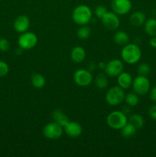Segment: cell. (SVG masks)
<instances>
[{"label": "cell", "mask_w": 156, "mask_h": 157, "mask_svg": "<svg viewBox=\"0 0 156 157\" xmlns=\"http://www.w3.org/2000/svg\"><path fill=\"white\" fill-rule=\"evenodd\" d=\"M125 94L122 87L113 86L110 87L106 94V101L111 106H117L120 104L125 99Z\"/></svg>", "instance_id": "cell-4"}, {"label": "cell", "mask_w": 156, "mask_h": 157, "mask_svg": "<svg viewBox=\"0 0 156 157\" xmlns=\"http://www.w3.org/2000/svg\"><path fill=\"white\" fill-rule=\"evenodd\" d=\"M106 65V63H104V62H99V64H98L97 67H99V69H101V70H102V69H103V70H105Z\"/></svg>", "instance_id": "cell-33"}, {"label": "cell", "mask_w": 156, "mask_h": 157, "mask_svg": "<svg viewBox=\"0 0 156 157\" xmlns=\"http://www.w3.org/2000/svg\"><path fill=\"white\" fill-rule=\"evenodd\" d=\"M144 25L145 32L149 36H156V18H151L146 20Z\"/></svg>", "instance_id": "cell-20"}, {"label": "cell", "mask_w": 156, "mask_h": 157, "mask_svg": "<svg viewBox=\"0 0 156 157\" xmlns=\"http://www.w3.org/2000/svg\"><path fill=\"white\" fill-rule=\"evenodd\" d=\"M132 9L130 0H113L112 9L118 15H123L128 13Z\"/></svg>", "instance_id": "cell-11"}, {"label": "cell", "mask_w": 156, "mask_h": 157, "mask_svg": "<svg viewBox=\"0 0 156 157\" xmlns=\"http://www.w3.org/2000/svg\"><path fill=\"white\" fill-rule=\"evenodd\" d=\"M124 101L129 107H136V105H138L139 102V95L135 93V92L128 93L125 94Z\"/></svg>", "instance_id": "cell-24"}, {"label": "cell", "mask_w": 156, "mask_h": 157, "mask_svg": "<svg viewBox=\"0 0 156 157\" xmlns=\"http://www.w3.org/2000/svg\"><path fill=\"white\" fill-rule=\"evenodd\" d=\"M149 98L153 102L156 103V85L154 86L150 90V94H149Z\"/></svg>", "instance_id": "cell-31"}, {"label": "cell", "mask_w": 156, "mask_h": 157, "mask_svg": "<svg viewBox=\"0 0 156 157\" xmlns=\"http://www.w3.org/2000/svg\"><path fill=\"white\" fill-rule=\"evenodd\" d=\"M75 84L80 87H87L93 81V75L89 70L78 69L73 74Z\"/></svg>", "instance_id": "cell-8"}, {"label": "cell", "mask_w": 156, "mask_h": 157, "mask_svg": "<svg viewBox=\"0 0 156 157\" xmlns=\"http://www.w3.org/2000/svg\"><path fill=\"white\" fill-rule=\"evenodd\" d=\"M93 18V12L89 6L86 5H80L76 6L72 13V18L76 24L85 25L90 22Z\"/></svg>", "instance_id": "cell-2"}, {"label": "cell", "mask_w": 156, "mask_h": 157, "mask_svg": "<svg viewBox=\"0 0 156 157\" xmlns=\"http://www.w3.org/2000/svg\"><path fill=\"white\" fill-rule=\"evenodd\" d=\"M101 21L106 29L112 31L117 29L120 25L119 16L114 12H107L101 18Z\"/></svg>", "instance_id": "cell-10"}, {"label": "cell", "mask_w": 156, "mask_h": 157, "mask_svg": "<svg viewBox=\"0 0 156 157\" xmlns=\"http://www.w3.org/2000/svg\"><path fill=\"white\" fill-rule=\"evenodd\" d=\"M132 87L135 93L139 96H142L150 90V81L146 76L139 75L133 79Z\"/></svg>", "instance_id": "cell-7"}, {"label": "cell", "mask_w": 156, "mask_h": 157, "mask_svg": "<svg viewBox=\"0 0 156 157\" xmlns=\"http://www.w3.org/2000/svg\"><path fill=\"white\" fill-rule=\"evenodd\" d=\"M91 34V30L90 28L88 27L85 25H81V27L76 32V35L77 37L81 40H86L90 36Z\"/></svg>", "instance_id": "cell-25"}, {"label": "cell", "mask_w": 156, "mask_h": 157, "mask_svg": "<svg viewBox=\"0 0 156 157\" xmlns=\"http://www.w3.org/2000/svg\"><path fill=\"white\" fill-rule=\"evenodd\" d=\"M122 59L128 64H136L142 57V51L136 44H126L121 51Z\"/></svg>", "instance_id": "cell-1"}, {"label": "cell", "mask_w": 156, "mask_h": 157, "mask_svg": "<svg viewBox=\"0 0 156 157\" xmlns=\"http://www.w3.org/2000/svg\"><path fill=\"white\" fill-rule=\"evenodd\" d=\"M148 115L154 121H156V104L151 106L148 110Z\"/></svg>", "instance_id": "cell-30"}, {"label": "cell", "mask_w": 156, "mask_h": 157, "mask_svg": "<svg viewBox=\"0 0 156 157\" xmlns=\"http://www.w3.org/2000/svg\"><path fill=\"white\" fill-rule=\"evenodd\" d=\"M64 132L68 136L72 138L78 137L81 135L83 131L82 127L80 124L75 121H69L64 127Z\"/></svg>", "instance_id": "cell-12"}, {"label": "cell", "mask_w": 156, "mask_h": 157, "mask_svg": "<svg viewBox=\"0 0 156 157\" xmlns=\"http://www.w3.org/2000/svg\"><path fill=\"white\" fill-rule=\"evenodd\" d=\"M149 44L151 47L156 48V36H152L149 40Z\"/></svg>", "instance_id": "cell-32"}, {"label": "cell", "mask_w": 156, "mask_h": 157, "mask_svg": "<svg viewBox=\"0 0 156 157\" xmlns=\"http://www.w3.org/2000/svg\"><path fill=\"white\" fill-rule=\"evenodd\" d=\"M145 21H146V16H145V13L141 11H136L130 15V23L132 25L136 26V27H139V26L144 25Z\"/></svg>", "instance_id": "cell-16"}, {"label": "cell", "mask_w": 156, "mask_h": 157, "mask_svg": "<svg viewBox=\"0 0 156 157\" xmlns=\"http://www.w3.org/2000/svg\"><path fill=\"white\" fill-rule=\"evenodd\" d=\"M128 122L130 123L132 125L134 126L136 129H141L144 126L145 121L142 116L138 114V113H133L128 117Z\"/></svg>", "instance_id": "cell-21"}, {"label": "cell", "mask_w": 156, "mask_h": 157, "mask_svg": "<svg viewBox=\"0 0 156 157\" xmlns=\"http://www.w3.org/2000/svg\"><path fill=\"white\" fill-rule=\"evenodd\" d=\"M113 40L119 45H125L129 41V36L128 33L124 31H118L115 33Z\"/></svg>", "instance_id": "cell-17"}, {"label": "cell", "mask_w": 156, "mask_h": 157, "mask_svg": "<svg viewBox=\"0 0 156 157\" xmlns=\"http://www.w3.org/2000/svg\"><path fill=\"white\" fill-rule=\"evenodd\" d=\"M128 122V118L125 113L120 110L111 112L106 117L107 125L113 130H121Z\"/></svg>", "instance_id": "cell-3"}, {"label": "cell", "mask_w": 156, "mask_h": 157, "mask_svg": "<svg viewBox=\"0 0 156 157\" xmlns=\"http://www.w3.org/2000/svg\"><path fill=\"white\" fill-rule=\"evenodd\" d=\"M132 77L131 76L130 74L127 73V72L122 71L120 75L117 76L118 85L122 87L123 90H125V89H128L130 87H132Z\"/></svg>", "instance_id": "cell-14"}, {"label": "cell", "mask_w": 156, "mask_h": 157, "mask_svg": "<svg viewBox=\"0 0 156 157\" xmlns=\"http://www.w3.org/2000/svg\"><path fill=\"white\" fill-rule=\"evenodd\" d=\"M64 133V128L57 122H50L43 128V134L47 139L55 140L60 139Z\"/></svg>", "instance_id": "cell-5"}, {"label": "cell", "mask_w": 156, "mask_h": 157, "mask_svg": "<svg viewBox=\"0 0 156 157\" xmlns=\"http://www.w3.org/2000/svg\"><path fill=\"white\" fill-rule=\"evenodd\" d=\"M94 82H95V85H96V87H98L99 89L106 88L109 84L108 76L106 75V73L99 74V75L96 76Z\"/></svg>", "instance_id": "cell-22"}, {"label": "cell", "mask_w": 156, "mask_h": 157, "mask_svg": "<svg viewBox=\"0 0 156 157\" xmlns=\"http://www.w3.org/2000/svg\"><path fill=\"white\" fill-rule=\"evenodd\" d=\"M151 71V67H150L149 64L147 63H142V64H139L138 67V74L139 75H142V76H148Z\"/></svg>", "instance_id": "cell-26"}, {"label": "cell", "mask_w": 156, "mask_h": 157, "mask_svg": "<svg viewBox=\"0 0 156 157\" xmlns=\"http://www.w3.org/2000/svg\"><path fill=\"white\" fill-rule=\"evenodd\" d=\"M107 12H108V11H107V9L103 6H96V7L95 8L94 10L95 15H96V16L99 18H102Z\"/></svg>", "instance_id": "cell-27"}, {"label": "cell", "mask_w": 156, "mask_h": 157, "mask_svg": "<svg viewBox=\"0 0 156 157\" xmlns=\"http://www.w3.org/2000/svg\"><path fill=\"white\" fill-rule=\"evenodd\" d=\"M123 63L119 59H113L109 61L105 67V73L110 78H115L123 71Z\"/></svg>", "instance_id": "cell-9"}, {"label": "cell", "mask_w": 156, "mask_h": 157, "mask_svg": "<svg viewBox=\"0 0 156 157\" xmlns=\"http://www.w3.org/2000/svg\"><path fill=\"white\" fill-rule=\"evenodd\" d=\"M31 82H32V86L35 88H42L45 85L46 80L41 74L35 73L32 75Z\"/></svg>", "instance_id": "cell-19"}, {"label": "cell", "mask_w": 156, "mask_h": 157, "mask_svg": "<svg viewBox=\"0 0 156 157\" xmlns=\"http://www.w3.org/2000/svg\"><path fill=\"white\" fill-rule=\"evenodd\" d=\"M10 48V42L6 38H0V51L7 52Z\"/></svg>", "instance_id": "cell-29"}, {"label": "cell", "mask_w": 156, "mask_h": 157, "mask_svg": "<svg viewBox=\"0 0 156 157\" xmlns=\"http://www.w3.org/2000/svg\"><path fill=\"white\" fill-rule=\"evenodd\" d=\"M52 117H53V119L54 120L55 122H57L58 124H59L60 125L62 126L63 127L69 122V119L67 116H66L65 113L61 110H55L52 113Z\"/></svg>", "instance_id": "cell-18"}, {"label": "cell", "mask_w": 156, "mask_h": 157, "mask_svg": "<svg viewBox=\"0 0 156 157\" xmlns=\"http://www.w3.org/2000/svg\"><path fill=\"white\" fill-rule=\"evenodd\" d=\"M14 29L18 33L27 32L30 27V19L27 15H21L17 17L13 23Z\"/></svg>", "instance_id": "cell-13"}, {"label": "cell", "mask_w": 156, "mask_h": 157, "mask_svg": "<svg viewBox=\"0 0 156 157\" xmlns=\"http://www.w3.org/2000/svg\"><path fill=\"white\" fill-rule=\"evenodd\" d=\"M9 71V67L5 61L0 60V78L6 76Z\"/></svg>", "instance_id": "cell-28"}, {"label": "cell", "mask_w": 156, "mask_h": 157, "mask_svg": "<svg viewBox=\"0 0 156 157\" xmlns=\"http://www.w3.org/2000/svg\"><path fill=\"white\" fill-rule=\"evenodd\" d=\"M86 58V51L81 46H76L70 52V58L75 63H80Z\"/></svg>", "instance_id": "cell-15"}, {"label": "cell", "mask_w": 156, "mask_h": 157, "mask_svg": "<svg viewBox=\"0 0 156 157\" xmlns=\"http://www.w3.org/2000/svg\"><path fill=\"white\" fill-rule=\"evenodd\" d=\"M136 130H137V129L134 126L132 125L130 123L127 122V124L121 129V134L124 137L129 138L136 134Z\"/></svg>", "instance_id": "cell-23"}, {"label": "cell", "mask_w": 156, "mask_h": 157, "mask_svg": "<svg viewBox=\"0 0 156 157\" xmlns=\"http://www.w3.org/2000/svg\"><path fill=\"white\" fill-rule=\"evenodd\" d=\"M38 43V37L34 32H25L21 33L18 37V44L20 48L23 50H29L36 46Z\"/></svg>", "instance_id": "cell-6"}]
</instances>
